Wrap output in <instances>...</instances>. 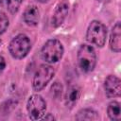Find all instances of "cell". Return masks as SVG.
Instances as JSON below:
<instances>
[{
	"label": "cell",
	"instance_id": "6da1fadb",
	"mask_svg": "<svg viewBox=\"0 0 121 121\" xmlns=\"http://www.w3.org/2000/svg\"><path fill=\"white\" fill-rule=\"evenodd\" d=\"M64 53L62 43L57 39L47 40L41 49V58L47 63H55L60 60Z\"/></svg>",
	"mask_w": 121,
	"mask_h": 121
},
{
	"label": "cell",
	"instance_id": "7a4b0ae2",
	"mask_svg": "<svg viewBox=\"0 0 121 121\" xmlns=\"http://www.w3.org/2000/svg\"><path fill=\"white\" fill-rule=\"evenodd\" d=\"M78 63L80 70L84 73L94 71L96 65V54L93 46L89 44H81L78 50Z\"/></svg>",
	"mask_w": 121,
	"mask_h": 121
},
{
	"label": "cell",
	"instance_id": "3957f363",
	"mask_svg": "<svg viewBox=\"0 0 121 121\" xmlns=\"http://www.w3.org/2000/svg\"><path fill=\"white\" fill-rule=\"evenodd\" d=\"M31 49V43L29 38L25 34L16 35L9 44V52L12 58L22 60L27 56Z\"/></svg>",
	"mask_w": 121,
	"mask_h": 121
},
{
	"label": "cell",
	"instance_id": "277c9868",
	"mask_svg": "<svg viewBox=\"0 0 121 121\" xmlns=\"http://www.w3.org/2000/svg\"><path fill=\"white\" fill-rule=\"evenodd\" d=\"M107 27L100 21L94 20L90 23L86 31V40L96 45L97 47H103L107 38Z\"/></svg>",
	"mask_w": 121,
	"mask_h": 121
},
{
	"label": "cell",
	"instance_id": "5b68a950",
	"mask_svg": "<svg viewBox=\"0 0 121 121\" xmlns=\"http://www.w3.org/2000/svg\"><path fill=\"white\" fill-rule=\"evenodd\" d=\"M55 75V69L49 64H41L36 70L32 78V88L35 92H40L45 88Z\"/></svg>",
	"mask_w": 121,
	"mask_h": 121
},
{
	"label": "cell",
	"instance_id": "8992f818",
	"mask_svg": "<svg viewBox=\"0 0 121 121\" xmlns=\"http://www.w3.org/2000/svg\"><path fill=\"white\" fill-rule=\"evenodd\" d=\"M46 110V102L42 95L35 94L29 96L26 103V111L31 120H38L43 117Z\"/></svg>",
	"mask_w": 121,
	"mask_h": 121
},
{
	"label": "cell",
	"instance_id": "52a82bcc",
	"mask_svg": "<svg viewBox=\"0 0 121 121\" xmlns=\"http://www.w3.org/2000/svg\"><path fill=\"white\" fill-rule=\"evenodd\" d=\"M120 78L114 75H109L104 80V90L108 98L119 97L121 95Z\"/></svg>",
	"mask_w": 121,
	"mask_h": 121
},
{
	"label": "cell",
	"instance_id": "ba28073f",
	"mask_svg": "<svg viewBox=\"0 0 121 121\" xmlns=\"http://www.w3.org/2000/svg\"><path fill=\"white\" fill-rule=\"evenodd\" d=\"M69 1L68 0H61L55 8L53 15H52V19H51V23L52 26L54 27H59L62 25V23L64 22L68 11H69Z\"/></svg>",
	"mask_w": 121,
	"mask_h": 121
},
{
	"label": "cell",
	"instance_id": "9c48e42d",
	"mask_svg": "<svg viewBox=\"0 0 121 121\" xmlns=\"http://www.w3.org/2000/svg\"><path fill=\"white\" fill-rule=\"evenodd\" d=\"M23 20L28 26H36L40 21V10L36 5H28L23 13Z\"/></svg>",
	"mask_w": 121,
	"mask_h": 121
},
{
	"label": "cell",
	"instance_id": "30bf717a",
	"mask_svg": "<svg viewBox=\"0 0 121 121\" xmlns=\"http://www.w3.org/2000/svg\"><path fill=\"white\" fill-rule=\"evenodd\" d=\"M109 45L112 52L119 53L121 50V25L120 22H117L112 28Z\"/></svg>",
	"mask_w": 121,
	"mask_h": 121
},
{
	"label": "cell",
	"instance_id": "8fae6325",
	"mask_svg": "<svg viewBox=\"0 0 121 121\" xmlns=\"http://www.w3.org/2000/svg\"><path fill=\"white\" fill-rule=\"evenodd\" d=\"M80 95H81V89L79 86H78V85L70 86L67 89L65 97H64L66 107L69 109H72L78 103V101L80 97Z\"/></svg>",
	"mask_w": 121,
	"mask_h": 121
},
{
	"label": "cell",
	"instance_id": "7c38bea8",
	"mask_svg": "<svg viewBox=\"0 0 121 121\" xmlns=\"http://www.w3.org/2000/svg\"><path fill=\"white\" fill-rule=\"evenodd\" d=\"M76 120H97L99 119L98 112L94 109L84 108L78 112L75 116Z\"/></svg>",
	"mask_w": 121,
	"mask_h": 121
},
{
	"label": "cell",
	"instance_id": "4fadbf2b",
	"mask_svg": "<svg viewBox=\"0 0 121 121\" xmlns=\"http://www.w3.org/2000/svg\"><path fill=\"white\" fill-rule=\"evenodd\" d=\"M121 110H120V103L118 101H112L109 103L107 107V113L108 116L111 120L113 121H118L120 120V115H121Z\"/></svg>",
	"mask_w": 121,
	"mask_h": 121
},
{
	"label": "cell",
	"instance_id": "5bb4252c",
	"mask_svg": "<svg viewBox=\"0 0 121 121\" xmlns=\"http://www.w3.org/2000/svg\"><path fill=\"white\" fill-rule=\"evenodd\" d=\"M62 91H63V87L61 83H60L59 81H55L50 87V95L55 99H59L61 97Z\"/></svg>",
	"mask_w": 121,
	"mask_h": 121
},
{
	"label": "cell",
	"instance_id": "9a60e30c",
	"mask_svg": "<svg viewBox=\"0 0 121 121\" xmlns=\"http://www.w3.org/2000/svg\"><path fill=\"white\" fill-rule=\"evenodd\" d=\"M22 2H23V0H6V5H7L8 10L11 14L17 13L21 7Z\"/></svg>",
	"mask_w": 121,
	"mask_h": 121
},
{
	"label": "cell",
	"instance_id": "2e32d148",
	"mask_svg": "<svg viewBox=\"0 0 121 121\" xmlns=\"http://www.w3.org/2000/svg\"><path fill=\"white\" fill-rule=\"evenodd\" d=\"M9 21L8 16L4 12L0 11V35L6 32V30L9 27Z\"/></svg>",
	"mask_w": 121,
	"mask_h": 121
},
{
	"label": "cell",
	"instance_id": "e0dca14e",
	"mask_svg": "<svg viewBox=\"0 0 121 121\" xmlns=\"http://www.w3.org/2000/svg\"><path fill=\"white\" fill-rule=\"evenodd\" d=\"M17 104V101H14V100H7L5 101L2 106H1V110L3 111L4 113H7V112H9L13 108L14 106Z\"/></svg>",
	"mask_w": 121,
	"mask_h": 121
},
{
	"label": "cell",
	"instance_id": "ac0fdd59",
	"mask_svg": "<svg viewBox=\"0 0 121 121\" xmlns=\"http://www.w3.org/2000/svg\"><path fill=\"white\" fill-rule=\"evenodd\" d=\"M5 67H6V60L3 56H0V75L3 73Z\"/></svg>",
	"mask_w": 121,
	"mask_h": 121
},
{
	"label": "cell",
	"instance_id": "d6986e66",
	"mask_svg": "<svg viewBox=\"0 0 121 121\" xmlns=\"http://www.w3.org/2000/svg\"><path fill=\"white\" fill-rule=\"evenodd\" d=\"M43 119H44V120H55V117L53 116V115H51L50 113H48L47 115H45V116H43V117H42Z\"/></svg>",
	"mask_w": 121,
	"mask_h": 121
},
{
	"label": "cell",
	"instance_id": "ffe728a7",
	"mask_svg": "<svg viewBox=\"0 0 121 121\" xmlns=\"http://www.w3.org/2000/svg\"><path fill=\"white\" fill-rule=\"evenodd\" d=\"M35 1H37V2H39V3H42V4H43V3H46V2H48L49 0H35Z\"/></svg>",
	"mask_w": 121,
	"mask_h": 121
},
{
	"label": "cell",
	"instance_id": "44dd1931",
	"mask_svg": "<svg viewBox=\"0 0 121 121\" xmlns=\"http://www.w3.org/2000/svg\"><path fill=\"white\" fill-rule=\"evenodd\" d=\"M98 1H105V0H98Z\"/></svg>",
	"mask_w": 121,
	"mask_h": 121
},
{
	"label": "cell",
	"instance_id": "7402d4cb",
	"mask_svg": "<svg viewBox=\"0 0 121 121\" xmlns=\"http://www.w3.org/2000/svg\"><path fill=\"white\" fill-rule=\"evenodd\" d=\"M0 44H1V40H0Z\"/></svg>",
	"mask_w": 121,
	"mask_h": 121
}]
</instances>
